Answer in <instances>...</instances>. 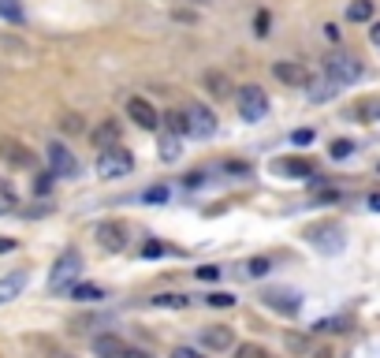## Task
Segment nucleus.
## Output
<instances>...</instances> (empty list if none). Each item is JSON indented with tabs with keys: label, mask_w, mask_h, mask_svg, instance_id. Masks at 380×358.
<instances>
[{
	"label": "nucleus",
	"mask_w": 380,
	"mask_h": 358,
	"mask_svg": "<svg viewBox=\"0 0 380 358\" xmlns=\"http://www.w3.org/2000/svg\"><path fill=\"white\" fill-rule=\"evenodd\" d=\"M135 168V157H130V150L127 145H104V150L97 153V176L101 179H120V176H127V172Z\"/></svg>",
	"instance_id": "nucleus-1"
},
{
	"label": "nucleus",
	"mask_w": 380,
	"mask_h": 358,
	"mask_svg": "<svg viewBox=\"0 0 380 358\" xmlns=\"http://www.w3.org/2000/svg\"><path fill=\"white\" fill-rule=\"evenodd\" d=\"M324 75L343 90V86H355L358 78L365 75V68H362V60L350 56V52H332V56L324 60Z\"/></svg>",
	"instance_id": "nucleus-2"
},
{
	"label": "nucleus",
	"mask_w": 380,
	"mask_h": 358,
	"mask_svg": "<svg viewBox=\"0 0 380 358\" xmlns=\"http://www.w3.org/2000/svg\"><path fill=\"white\" fill-rule=\"evenodd\" d=\"M78 273H82V258H78V250H63V254L56 258V265H52L49 273V291H71Z\"/></svg>",
	"instance_id": "nucleus-3"
},
{
	"label": "nucleus",
	"mask_w": 380,
	"mask_h": 358,
	"mask_svg": "<svg viewBox=\"0 0 380 358\" xmlns=\"http://www.w3.org/2000/svg\"><path fill=\"white\" fill-rule=\"evenodd\" d=\"M45 157H49V172H52V176H60V179H75L78 172H82L78 157H75L63 142H49V145H45Z\"/></svg>",
	"instance_id": "nucleus-4"
},
{
	"label": "nucleus",
	"mask_w": 380,
	"mask_h": 358,
	"mask_svg": "<svg viewBox=\"0 0 380 358\" xmlns=\"http://www.w3.org/2000/svg\"><path fill=\"white\" fill-rule=\"evenodd\" d=\"M239 116L246 124H261L269 116V94L261 86H243L239 90Z\"/></svg>",
	"instance_id": "nucleus-5"
},
{
	"label": "nucleus",
	"mask_w": 380,
	"mask_h": 358,
	"mask_svg": "<svg viewBox=\"0 0 380 358\" xmlns=\"http://www.w3.org/2000/svg\"><path fill=\"white\" fill-rule=\"evenodd\" d=\"M306 239L317 250H324V254H339V250H343V228H339V224H313L306 232Z\"/></svg>",
	"instance_id": "nucleus-6"
},
{
	"label": "nucleus",
	"mask_w": 380,
	"mask_h": 358,
	"mask_svg": "<svg viewBox=\"0 0 380 358\" xmlns=\"http://www.w3.org/2000/svg\"><path fill=\"white\" fill-rule=\"evenodd\" d=\"M261 302H265L269 310L283 314V317H295L298 310H302V295H298V291H283V287L265 291V295H261Z\"/></svg>",
	"instance_id": "nucleus-7"
},
{
	"label": "nucleus",
	"mask_w": 380,
	"mask_h": 358,
	"mask_svg": "<svg viewBox=\"0 0 380 358\" xmlns=\"http://www.w3.org/2000/svg\"><path fill=\"white\" fill-rule=\"evenodd\" d=\"M94 235H97L101 250H109V254H120V250L127 246V228L120 220H101Z\"/></svg>",
	"instance_id": "nucleus-8"
},
{
	"label": "nucleus",
	"mask_w": 380,
	"mask_h": 358,
	"mask_svg": "<svg viewBox=\"0 0 380 358\" xmlns=\"http://www.w3.org/2000/svg\"><path fill=\"white\" fill-rule=\"evenodd\" d=\"M187 124L194 138H213L216 135V116L205 109V105H190L187 109Z\"/></svg>",
	"instance_id": "nucleus-9"
},
{
	"label": "nucleus",
	"mask_w": 380,
	"mask_h": 358,
	"mask_svg": "<svg viewBox=\"0 0 380 358\" xmlns=\"http://www.w3.org/2000/svg\"><path fill=\"white\" fill-rule=\"evenodd\" d=\"M127 119H135V124L146 127V131H157V127H161V112H157L146 97H130V101H127Z\"/></svg>",
	"instance_id": "nucleus-10"
},
{
	"label": "nucleus",
	"mask_w": 380,
	"mask_h": 358,
	"mask_svg": "<svg viewBox=\"0 0 380 358\" xmlns=\"http://www.w3.org/2000/svg\"><path fill=\"white\" fill-rule=\"evenodd\" d=\"M272 75H276L283 86H295V90L309 83V71L298 60H276V64H272Z\"/></svg>",
	"instance_id": "nucleus-11"
},
{
	"label": "nucleus",
	"mask_w": 380,
	"mask_h": 358,
	"mask_svg": "<svg viewBox=\"0 0 380 358\" xmlns=\"http://www.w3.org/2000/svg\"><path fill=\"white\" fill-rule=\"evenodd\" d=\"M202 347H209V351H231L235 347V333L228 325H209V328H202Z\"/></svg>",
	"instance_id": "nucleus-12"
},
{
	"label": "nucleus",
	"mask_w": 380,
	"mask_h": 358,
	"mask_svg": "<svg viewBox=\"0 0 380 358\" xmlns=\"http://www.w3.org/2000/svg\"><path fill=\"white\" fill-rule=\"evenodd\" d=\"M272 172L276 176H291V179H313V161H306V157H280L276 165H272Z\"/></svg>",
	"instance_id": "nucleus-13"
},
{
	"label": "nucleus",
	"mask_w": 380,
	"mask_h": 358,
	"mask_svg": "<svg viewBox=\"0 0 380 358\" xmlns=\"http://www.w3.org/2000/svg\"><path fill=\"white\" fill-rule=\"evenodd\" d=\"M26 287V273L23 269H16V273H8V276H0V306L4 302H11L19 295V291Z\"/></svg>",
	"instance_id": "nucleus-14"
},
{
	"label": "nucleus",
	"mask_w": 380,
	"mask_h": 358,
	"mask_svg": "<svg viewBox=\"0 0 380 358\" xmlns=\"http://www.w3.org/2000/svg\"><path fill=\"white\" fill-rule=\"evenodd\" d=\"M90 142L101 145V150H104V145H116V142H120V124H116V119H104L101 127L90 131Z\"/></svg>",
	"instance_id": "nucleus-15"
},
{
	"label": "nucleus",
	"mask_w": 380,
	"mask_h": 358,
	"mask_svg": "<svg viewBox=\"0 0 380 358\" xmlns=\"http://www.w3.org/2000/svg\"><path fill=\"white\" fill-rule=\"evenodd\" d=\"M0 153H4L11 165H23V168H26V165H34V157L26 153L19 142H11V138H0Z\"/></svg>",
	"instance_id": "nucleus-16"
},
{
	"label": "nucleus",
	"mask_w": 380,
	"mask_h": 358,
	"mask_svg": "<svg viewBox=\"0 0 380 358\" xmlns=\"http://www.w3.org/2000/svg\"><path fill=\"white\" fill-rule=\"evenodd\" d=\"M94 351H97V358H120L123 354V343H120V336H97L94 340Z\"/></svg>",
	"instance_id": "nucleus-17"
},
{
	"label": "nucleus",
	"mask_w": 380,
	"mask_h": 358,
	"mask_svg": "<svg viewBox=\"0 0 380 358\" xmlns=\"http://www.w3.org/2000/svg\"><path fill=\"white\" fill-rule=\"evenodd\" d=\"M355 116L362 119V124H380V97H365V101H358Z\"/></svg>",
	"instance_id": "nucleus-18"
},
{
	"label": "nucleus",
	"mask_w": 380,
	"mask_h": 358,
	"mask_svg": "<svg viewBox=\"0 0 380 358\" xmlns=\"http://www.w3.org/2000/svg\"><path fill=\"white\" fill-rule=\"evenodd\" d=\"M71 299H78V302H101L104 299V287H97V284H75L71 287Z\"/></svg>",
	"instance_id": "nucleus-19"
},
{
	"label": "nucleus",
	"mask_w": 380,
	"mask_h": 358,
	"mask_svg": "<svg viewBox=\"0 0 380 358\" xmlns=\"http://www.w3.org/2000/svg\"><path fill=\"white\" fill-rule=\"evenodd\" d=\"M149 306H157V310H187L190 299L187 295H157V299H149Z\"/></svg>",
	"instance_id": "nucleus-20"
},
{
	"label": "nucleus",
	"mask_w": 380,
	"mask_h": 358,
	"mask_svg": "<svg viewBox=\"0 0 380 358\" xmlns=\"http://www.w3.org/2000/svg\"><path fill=\"white\" fill-rule=\"evenodd\" d=\"M306 86H309V97H313V101H329V97H336V90H339L329 75H324L321 83H306Z\"/></svg>",
	"instance_id": "nucleus-21"
},
{
	"label": "nucleus",
	"mask_w": 380,
	"mask_h": 358,
	"mask_svg": "<svg viewBox=\"0 0 380 358\" xmlns=\"http://www.w3.org/2000/svg\"><path fill=\"white\" fill-rule=\"evenodd\" d=\"M161 119H164V127H168V131H172V135H190V124H187V112H179V109H176V112H164Z\"/></svg>",
	"instance_id": "nucleus-22"
},
{
	"label": "nucleus",
	"mask_w": 380,
	"mask_h": 358,
	"mask_svg": "<svg viewBox=\"0 0 380 358\" xmlns=\"http://www.w3.org/2000/svg\"><path fill=\"white\" fill-rule=\"evenodd\" d=\"M0 19H4V23H23L26 19V11H23V4H19V0H0Z\"/></svg>",
	"instance_id": "nucleus-23"
},
{
	"label": "nucleus",
	"mask_w": 380,
	"mask_h": 358,
	"mask_svg": "<svg viewBox=\"0 0 380 358\" xmlns=\"http://www.w3.org/2000/svg\"><path fill=\"white\" fill-rule=\"evenodd\" d=\"M347 19L350 23H369L373 19V0H355V4L347 8Z\"/></svg>",
	"instance_id": "nucleus-24"
},
{
	"label": "nucleus",
	"mask_w": 380,
	"mask_h": 358,
	"mask_svg": "<svg viewBox=\"0 0 380 358\" xmlns=\"http://www.w3.org/2000/svg\"><path fill=\"white\" fill-rule=\"evenodd\" d=\"M16 205H19V194H16V187H11L8 179H0V217H4V213H11Z\"/></svg>",
	"instance_id": "nucleus-25"
},
{
	"label": "nucleus",
	"mask_w": 380,
	"mask_h": 358,
	"mask_svg": "<svg viewBox=\"0 0 380 358\" xmlns=\"http://www.w3.org/2000/svg\"><path fill=\"white\" fill-rule=\"evenodd\" d=\"M205 86L213 90V97H228L231 94V83L220 71H205Z\"/></svg>",
	"instance_id": "nucleus-26"
},
{
	"label": "nucleus",
	"mask_w": 380,
	"mask_h": 358,
	"mask_svg": "<svg viewBox=\"0 0 380 358\" xmlns=\"http://www.w3.org/2000/svg\"><path fill=\"white\" fill-rule=\"evenodd\" d=\"M347 328H350L347 317H324V321L313 325V333H324V336H329V333H347Z\"/></svg>",
	"instance_id": "nucleus-27"
},
{
	"label": "nucleus",
	"mask_w": 380,
	"mask_h": 358,
	"mask_svg": "<svg viewBox=\"0 0 380 358\" xmlns=\"http://www.w3.org/2000/svg\"><path fill=\"white\" fill-rule=\"evenodd\" d=\"M161 157H164V161H176V157H179V135L168 131V135L161 138Z\"/></svg>",
	"instance_id": "nucleus-28"
},
{
	"label": "nucleus",
	"mask_w": 380,
	"mask_h": 358,
	"mask_svg": "<svg viewBox=\"0 0 380 358\" xmlns=\"http://www.w3.org/2000/svg\"><path fill=\"white\" fill-rule=\"evenodd\" d=\"M56 124L68 131V135H82V131H86V127H82V116H75V112H63Z\"/></svg>",
	"instance_id": "nucleus-29"
},
{
	"label": "nucleus",
	"mask_w": 380,
	"mask_h": 358,
	"mask_svg": "<svg viewBox=\"0 0 380 358\" xmlns=\"http://www.w3.org/2000/svg\"><path fill=\"white\" fill-rule=\"evenodd\" d=\"M329 153L336 157V161H347V157H350V153H355V142H350V138H336Z\"/></svg>",
	"instance_id": "nucleus-30"
},
{
	"label": "nucleus",
	"mask_w": 380,
	"mask_h": 358,
	"mask_svg": "<svg viewBox=\"0 0 380 358\" xmlns=\"http://www.w3.org/2000/svg\"><path fill=\"white\" fill-rule=\"evenodd\" d=\"M269 269H272L269 258H250V261H246V273H250V276H265Z\"/></svg>",
	"instance_id": "nucleus-31"
},
{
	"label": "nucleus",
	"mask_w": 380,
	"mask_h": 358,
	"mask_svg": "<svg viewBox=\"0 0 380 358\" xmlns=\"http://www.w3.org/2000/svg\"><path fill=\"white\" fill-rule=\"evenodd\" d=\"M235 358H269V354H265V347H257V343H239Z\"/></svg>",
	"instance_id": "nucleus-32"
},
{
	"label": "nucleus",
	"mask_w": 380,
	"mask_h": 358,
	"mask_svg": "<svg viewBox=\"0 0 380 358\" xmlns=\"http://www.w3.org/2000/svg\"><path fill=\"white\" fill-rule=\"evenodd\" d=\"M205 302H209V306H216V310H228L231 302H235V295H228V291H213Z\"/></svg>",
	"instance_id": "nucleus-33"
},
{
	"label": "nucleus",
	"mask_w": 380,
	"mask_h": 358,
	"mask_svg": "<svg viewBox=\"0 0 380 358\" xmlns=\"http://www.w3.org/2000/svg\"><path fill=\"white\" fill-rule=\"evenodd\" d=\"M269 26H272V16H269V11H257V16H254V34H257V37H265V34H269Z\"/></svg>",
	"instance_id": "nucleus-34"
},
{
	"label": "nucleus",
	"mask_w": 380,
	"mask_h": 358,
	"mask_svg": "<svg viewBox=\"0 0 380 358\" xmlns=\"http://www.w3.org/2000/svg\"><path fill=\"white\" fill-rule=\"evenodd\" d=\"M198 280H205V284L220 280V265H202V269H198Z\"/></svg>",
	"instance_id": "nucleus-35"
},
{
	"label": "nucleus",
	"mask_w": 380,
	"mask_h": 358,
	"mask_svg": "<svg viewBox=\"0 0 380 358\" xmlns=\"http://www.w3.org/2000/svg\"><path fill=\"white\" fill-rule=\"evenodd\" d=\"M146 202H153V205L168 202V187H153V191H146Z\"/></svg>",
	"instance_id": "nucleus-36"
},
{
	"label": "nucleus",
	"mask_w": 380,
	"mask_h": 358,
	"mask_svg": "<svg viewBox=\"0 0 380 358\" xmlns=\"http://www.w3.org/2000/svg\"><path fill=\"white\" fill-rule=\"evenodd\" d=\"M161 254H164V243H157V239L142 246V258H161Z\"/></svg>",
	"instance_id": "nucleus-37"
},
{
	"label": "nucleus",
	"mask_w": 380,
	"mask_h": 358,
	"mask_svg": "<svg viewBox=\"0 0 380 358\" xmlns=\"http://www.w3.org/2000/svg\"><path fill=\"white\" fill-rule=\"evenodd\" d=\"M291 142H295V145H309V142H313V131H295Z\"/></svg>",
	"instance_id": "nucleus-38"
},
{
	"label": "nucleus",
	"mask_w": 380,
	"mask_h": 358,
	"mask_svg": "<svg viewBox=\"0 0 380 358\" xmlns=\"http://www.w3.org/2000/svg\"><path fill=\"white\" fill-rule=\"evenodd\" d=\"M52 179H56V176H52V172H42V176H37V191L45 194V191L52 187Z\"/></svg>",
	"instance_id": "nucleus-39"
},
{
	"label": "nucleus",
	"mask_w": 380,
	"mask_h": 358,
	"mask_svg": "<svg viewBox=\"0 0 380 358\" xmlns=\"http://www.w3.org/2000/svg\"><path fill=\"white\" fill-rule=\"evenodd\" d=\"M224 168H228V172H239V176H246V172H250V165H243V161H228Z\"/></svg>",
	"instance_id": "nucleus-40"
},
{
	"label": "nucleus",
	"mask_w": 380,
	"mask_h": 358,
	"mask_svg": "<svg viewBox=\"0 0 380 358\" xmlns=\"http://www.w3.org/2000/svg\"><path fill=\"white\" fill-rule=\"evenodd\" d=\"M172 358H202V354H198V351H190V347H176V351H172Z\"/></svg>",
	"instance_id": "nucleus-41"
},
{
	"label": "nucleus",
	"mask_w": 380,
	"mask_h": 358,
	"mask_svg": "<svg viewBox=\"0 0 380 358\" xmlns=\"http://www.w3.org/2000/svg\"><path fill=\"white\" fill-rule=\"evenodd\" d=\"M8 250H16V239H8V235H0V254H8Z\"/></svg>",
	"instance_id": "nucleus-42"
},
{
	"label": "nucleus",
	"mask_w": 380,
	"mask_h": 358,
	"mask_svg": "<svg viewBox=\"0 0 380 358\" xmlns=\"http://www.w3.org/2000/svg\"><path fill=\"white\" fill-rule=\"evenodd\" d=\"M324 37H329V42H339V26L329 23V26H324Z\"/></svg>",
	"instance_id": "nucleus-43"
},
{
	"label": "nucleus",
	"mask_w": 380,
	"mask_h": 358,
	"mask_svg": "<svg viewBox=\"0 0 380 358\" xmlns=\"http://www.w3.org/2000/svg\"><path fill=\"white\" fill-rule=\"evenodd\" d=\"M205 176H202V172H190V176H187V187H198V183H202Z\"/></svg>",
	"instance_id": "nucleus-44"
},
{
	"label": "nucleus",
	"mask_w": 380,
	"mask_h": 358,
	"mask_svg": "<svg viewBox=\"0 0 380 358\" xmlns=\"http://www.w3.org/2000/svg\"><path fill=\"white\" fill-rule=\"evenodd\" d=\"M369 42L380 49V23H373V30H369Z\"/></svg>",
	"instance_id": "nucleus-45"
},
{
	"label": "nucleus",
	"mask_w": 380,
	"mask_h": 358,
	"mask_svg": "<svg viewBox=\"0 0 380 358\" xmlns=\"http://www.w3.org/2000/svg\"><path fill=\"white\" fill-rule=\"evenodd\" d=\"M369 209H376V213H380V191H376V194H369Z\"/></svg>",
	"instance_id": "nucleus-46"
},
{
	"label": "nucleus",
	"mask_w": 380,
	"mask_h": 358,
	"mask_svg": "<svg viewBox=\"0 0 380 358\" xmlns=\"http://www.w3.org/2000/svg\"><path fill=\"white\" fill-rule=\"evenodd\" d=\"M120 358H149V354H146V351H123Z\"/></svg>",
	"instance_id": "nucleus-47"
},
{
	"label": "nucleus",
	"mask_w": 380,
	"mask_h": 358,
	"mask_svg": "<svg viewBox=\"0 0 380 358\" xmlns=\"http://www.w3.org/2000/svg\"><path fill=\"white\" fill-rule=\"evenodd\" d=\"M313 358H332V351H329V347H324V351H317V354H313Z\"/></svg>",
	"instance_id": "nucleus-48"
},
{
	"label": "nucleus",
	"mask_w": 380,
	"mask_h": 358,
	"mask_svg": "<svg viewBox=\"0 0 380 358\" xmlns=\"http://www.w3.org/2000/svg\"><path fill=\"white\" fill-rule=\"evenodd\" d=\"M187 4H209V0H187Z\"/></svg>",
	"instance_id": "nucleus-49"
}]
</instances>
